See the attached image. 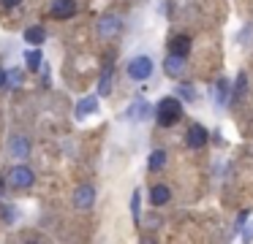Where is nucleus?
<instances>
[{
  "label": "nucleus",
  "instance_id": "1",
  "mask_svg": "<svg viewBox=\"0 0 253 244\" xmlns=\"http://www.w3.org/2000/svg\"><path fill=\"white\" fill-rule=\"evenodd\" d=\"M155 117H158L161 128H171V125H177L180 117H182L180 101H177V98H164V101L158 103V108H155Z\"/></svg>",
  "mask_w": 253,
  "mask_h": 244
},
{
  "label": "nucleus",
  "instance_id": "2",
  "mask_svg": "<svg viewBox=\"0 0 253 244\" xmlns=\"http://www.w3.org/2000/svg\"><path fill=\"white\" fill-rule=\"evenodd\" d=\"M128 76L136 81H144L147 76H153V60L144 57V54H139V57H133L131 63H128Z\"/></svg>",
  "mask_w": 253,
  "mask_h": 244
},
{
  "label": "nucleus",
  "instance_id": "3",
  "mask_svg": "<svg viewBox=\"0 0 253 244\" xmlns=\"http://www.w3.org/2000/svg\"><path fill=\"white\" fill-rule=\"evenodd\" d=\"M33 182H36V174L28 166H14L8 171V184H14V187H30Z\"/></svg>",
  "mask_w": 253,
  "mask_h": 244
},
{
  "label": "nucleus",
  "instance_id": "4",
  "mask_svg": "<svg viewBox=\"0 0 253 244\" xmlns=\"http://www.w3.org/2000/svg\"><path fill=\"white\" fill-rule=\"evenodd\" d=\"M95 201V190L93 184H79L77 190H74V204L79 206V209H90Z\"/></svg>",
  "mask_w": 253,
  "mask_h": 244
},
{
  "label": "nucleus",
  "instance_id": "5",
  "mask_svg": "<svg viewBox=\"0 0 253 244\" xmlns=\"http://www.w3.org/2000/svg\"><path fill=\"white\" fill-rule=\"evenodd\" d=\"M185 144L191 146V149H202L204 144H207V130L202 128V125H191L185 133Z\"/></svg>",
  "mask_w": 253,
  "mask_h": 244
},
{
  "label": "nucleus",
  "instance_id": "6",
  "mask_svg": "<svg viewBox=\"0 0 253 244\" xmlns=\"http://www.w3.org/2000/svg\"><path fill=\"white\" fill-rule=\"evenodd\" d=\"M49 11H52L55 19H71V16L77 14V3H74V0H55Z\"/></svg>",
  "mask_w": 253,
  "mask_h": 244
},
{
  "label": "nucleus",
  "instance_id": "7",
  "mask_svg": "<svg viewBox=\"0 0 253 244\" xmlns=\"http://www.w3.org/2000/svg\"><path fill=\"white\" fill-rule=\"evenodd\" d=\"M164 70H166V76H171V79H180V73L185 70V57L169 54V57L164 60Z\"/></svg>",
  "mask_w": 253,
  "mask_h": 244
},
{
  "label": "nucleus",
  "instance_id": "8",
  "mask_svg": "<svg viewBox=\"0 0 253 244\" xmlns=\"http://www.w3.org/2000/svg\"><path fill=\"white\" fill-rule=\"evenodd\" d=\"M120 27H123V19H120V16H115V14L101 16V22H98V33H101V35H115V33H120Z\"/></svg>",
  "mask_w": 253,
  "mask_h": 244
},
{
  "label": "nucleus",
  "instance_id": "9",
  "mask_svg": "<svg viewBox=\"0 0 253 244\" xmlns=\"http://www.w3.org/2000/svg\"><path fill=\"white\" fill-rule=\"evenodd\" d=\"M188 52H191V38L188 35H174L169 41V54H180V57H185Z\"/></svg>",
  "mask_w": 253,
  "mask_h": 244
},
{
  "label": "nucleus",
  "instance_id": "10",
  "mask_svg": "<svg viewBox=\"0 0 253 244\" xmlns=\"http://www.w3.org/2000/svg\"><path fill=\"white\" fill-rule=\"evenodd\" d=\"M95 111H98V98H95V95L82 98L79 106H77V119H84L87 114H95Z\"/></svg>",
  "mask_w": 253,
  "mask_h": 244
},
{
  "label": "nucleus",
  "instance_id": "11",
  "mask_svg": "<svg viewBox=\"0 0 253 244\" xmlns=\"http://www.w3.org/2000/svg\"><path fill=\"white\" fill-rule=\"evenodd\" d=\"M169 198H171V193H169V187H166V184H155V187L150 190V201H153L155 206H164Z\"/></svg>",
  "mask_w": 253,
  "mask_h": 244
},
{
  "label": "nucleus",
  "instance_id": "12",
  "mask_svg": "<svg viewBox=\"0 0 253 244\" xmlns=\"http://www.w3.org/2000/svg\"><path fill=\"white\" fill-rule=\"evenodd\" d=\"M144 117H150V106H147V101L139 98V101L131 103V108H128V119H144Z\"/></svg>",
  "mask_w": 253,
  "mask_h": 244
},
{
  "label": "nucleus",
  "instance_id": "13",
  "mask_svg": "<svg viewBox=\"0 0 253 244\" xmlns=\"http://www.w3.org/2000/svg\"><path fill=\"white\" fill-rule=\"evenodd\" d=\"M11 152H14V157H28V152H30V141H28V139H22V136H17V139L11 141Z\"/></svg>",
  "mask_w": 253,
  "mask_h": 244
},
{
  "label": "nucleus",
  "instance_id": "14",
  "mask_svg": "<svg viewBox=\"0 0 253 244\" xmlns=\"http://www.w3.org/2000/svg\"><path fill=\"white\" fill-rule=\"evenodd\" d=\"M44 38H46V33H44V27H28V30H25V41L28 43H36V46H39V43H44Z\"/></svg>",
  "mask_w": 253,
  "mask_h": 244
},
{
  "label": "nucleus",
  "instance_id": "15",
  "mask_svg": "<svg viewBox=\"0 0 253 244\" xmlns=\"http://www.w3.org/2000/svg\"><path fill=\"white\" fill-rule=\"evenodd\" d=\"M41 60H44V52H41V49H30V52L25 54L28 70H39V68H41Z\"/></svg>",
  "mask_w": 253,
  "mask_h": 244
},
{
  "label": "nucleus",
  "instance_id": "16",
  "mask_svg": "<svg viewBox=\"0 0 253 244\" xmlns=\"http://www.w3.org/2000/svg\"><path fill=\"white\" fill-rule=\"evenodd\" d=\"M109 90H112V65H104V70H101L98 92H101V95H109Z\"/></svg>",
  "mask_w": 253,
  "mask_h": 244
},
{
  "label": "nucleus",
  "instance_id": "17",
  "mask_svg": "<svg viewBox=\"0 0 253 244\" xmlns=\"http://www.w3.org/2000/svg\"><path fill=\"white\" fill-rule=\"evenodd\" d=\"M215 101H218V106H223V103H229V81L226 79H218V84H215Z\"/></svg>",
  "mask_w": 253,
  "mask_h": 244
},
{
  "label": "nucleus",
  "instance_id": "18",
  "mask_svg": "<svg viewBox=\"0 0 253 244\" xmlns=\"http://www.w3.org/2000/svg\"><path fill=\"white\" fill-rule=\"evenodd\" d=\"M164 163H166V152L164 149H155L153 155H150L147 166H150V171H158V168H164Z\"/></svg>",
  "mask_w": 253,
  "mask_h": 244
},
{
  "label": "nucleus",
  "instance_id": "19",
  "mask_svg": "<svg viewBox=\"0 0 253 244\" xmlns=\"http://www.w3.org/2000/svg\"><path fill=\"white\" fill-rule=\"evenodd\" d=\"M139 204H142V198H139V190H133V195H131V214H133V220H139Z\"/></svg>",
  "mask_w": 253,
  "mask_h": 244
},
{
  "label": "nucleus",
  "instance_id": "20",
  "mask_svg": "<svg viewBox=\"0 0 253 244\" xmlns=\"http://www.w3.org/2000/svg\"><path fill=\"white\" fill-rule=\"evenodd\" d=\"M245 90H248V76L240 73V79H237V87H234V95H231V98H240Z\"/></svg>",
  "mask_w": 253,
  "mask_h": 244
},
{
  "label": "nucleus",
  "instance_id": "21",
  "mask_svg": "<svg viewBox=\"0 0 253 244\" xmlns=\"http://www.w3.org/2000/svg\"><path fill=\"white\" fill-rule=\"evenodd\" d=\"M180 95H185V101H196V92H193V87L191 84H180Z\"/></svg>",
  "mask_w": 253,
  "mask_h": 244
},
{
  "label": "nucleus",
  "instance_id": "22",
  "mask_svg": "<svg viewBox=\"0 0 253 244\" xmlns=\"http://www.w3.org/2000/svg\"><path fill=\"white\" fill-rule=\"evenodd\" d=\"M6 81H11V84H19V81H22V70H8Z\"/></svg>",
  "mask_w": 253,
  "mask_h": 244
},
{
  "label": "nucleus",
  "instance_id": "23",
  "mask_svg": "<svg viewBox=\"0 0 253 244\" xmlns=\"http://www.w3.org/2000/svg\"><path fill=\"white\" fill-rule=\"evenodd\" d=\"M0 3L6 5V8H17V5L22 3V0H0Z\"/></svg>",
  "mask_w": 253,
  "mask_h": 244
},
{
  "label": "nucleus",
  "instance_id": "24",
  "mask_svg": "<svg viewBox=\"0 0 253 244\" xmlns=\"http://www.w3.org/2000/svg\"><path fill=\"white\" fill-rule=\"evenodd\" d=\"M3 84H6V70L0 68V87H3Z\"/></svg>",
  "mask_w": 253,
  "mask_h": 244
},
{
  "label": "nucleus",
  "instance_id": "25",
  "mask_svg": "<svg viewBox=\"0 0 253 244\" xmlns=\"http://www.w3.org/2000/svg\"><path fill=\"white\" fill-rule=\"evenodd\" d=\"M0 187H3V179H0Z\"/></svg>",
  "mask_w": 253,
  "mask_h": 244
}]
</instances>
